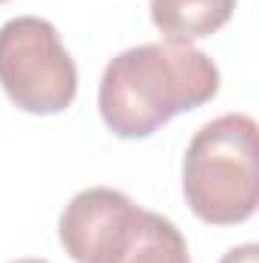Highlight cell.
<instances>
[{
	"mask_svg": "<svg viewBox=\"0 0 259 263\" xmlns=\"http://www.w3.org/2000/svg\"><path fill=\"white\" fill-rule=\"evenodd\" d=\"M220 92L217 65L192 43H140L104 67L98 107L119 138H146L177 114L207 104Z\"/></svg>",
	"mask_w": 259,
	"mask_h": 263,
	"instance_id": "cell-1",
	"label": "cell"
},
{
	"mask_svg": "<svg viewBox=\"0 0 259 263\" xmlns=\"http://www.w3.org/2000/svg\"><path fill=\"white\" fill-rule=\"evenodd\" d=\"M58 239L76 263H192L183 233L168 217L110 187H89L70 199Z\"/></svg>",
	"mask_w": 259,
	"mask_h": 263,
	"instance_id": "cell-2",
	"label": "cell"
},
{
	"mask_svg": "<svg viewBox=\"0 0 259 263\" xmlns=\"http://www.w3.org/2000/svg\"><path fill=\"white\" fill-rule=\"evenodd\" d=\"M183 196L207 223H241L256 211V123L226 114L192 135L183 156Z\"/></svg>",
	"mask_w": 259,
	"mask_h": 263,
	"instance_id": "cell-3",
	"label": "cell"
},
{
	"mask_svg": "<svg viewBox=\"0 0 259 263\" xmlns=\"http://www.w3.org/2000/svg\"><path fill=\"white\" fill-rule=\"evenodd\" d=\"M0 86L28 114H61L76 98V65L52 22L9 18L0 28Z\"/></svg>",
	"mask_w": 259,
	"mask_h": 263,
	"instance_id": "cell-4",
	"label": "cell"
},
{
	"mask_svg": "<svg viewBox=\"0 0 259 263\" xmlns=\"http://www.w3.org/2000/svg\"><path fill=\"white\" fill-rule=\"evenodd\" d=\"M235 12V0H149L153 25L165 40L189 43L220 31Z\"/></svg>",
	"mask_w": 259,
	"mask_h": 263,
	"instance_id": "cell-5",
	"label": "cell"
},
{
	"mask_svg": "<svg viewBox=\"0 0 259 263\" xmlns=\"http://www.w3.org/2000/svg\"><path fill=\"white\" fill-rule=\"evenodd\" d=\"M220 263H259V248L253 245V242H247V245H238V248L226 251Z\"/></svg>",
	"mask_w": 259,
	"mask_h": 263,
	"instance_id": "cell-6",
	"label": "cell"
},
{
	"mask_svg": "<svg viewBox=\"0 0 259 263\" xmlns=\"http://www.w3.org/2000/svg\"><path fill=\"white\" fill-rule=\"evenodd\" d=\"M12 263H49V260H37V257H21V260H12Z\"/></svg>",
	"mask_w": 259,
	"mask_h": 263,
	"instance_id": "cell-7",
	"label": "cell"
},
{
	"mask_svg": "<svg viewBox=\"0 0 259 263\" xmlns=\"http://www.w3.org/2000/svg\"><path fill=\"white\" fill-rule=\"evenodd\" d=\"M0 3H6V0H0Z\"/></svg>",
	"mask_w": 259,
	"mask_h": 263,
	"instance_id": "cell-8",
	"label": "cell"
}]
</instances>
